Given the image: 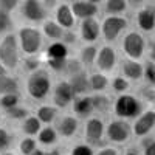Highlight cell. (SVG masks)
<instances>
[{
  "label": "cell",
  "instance_id": "cell-1",
  "mask_svg": "<svg viewBox=\"0 0 155 155\" xmlns=\"http://www.w3.org/2000/svg\"><path fill=\"white\" fill-rule=\"evenodd\" d=\"M51 88H53V81L47 68L41 67L33 73H28L25 79V92L33 101H45L51 95Z\"/></svg>",
  "mask_w": 155,
  "mask_h": 155
},
{
  "label": "cell",
  "instance_id": "cell-2",
  "mask_svg": "<svg viewBox=\"0 0 155 155\" xmlns=\"http://www.w3.org/2000/svg\"><path fill=\"white\" fill-rule=\"evenodd\" d=\"M17 42L20 53L25 56H37L44 47V34L36 27H22L17 31Z\"/></svg>",
  "mask_w": 155,
  "mask_h": 155
},
{
  "label": "cell",
  "instance_id": "cell-3",
  "mask_svg": "<svg viewBox=\"0 0 155 155\" xmlns=\"http://www.w3.org/2000/svg\"><path fill=\"white\" fill-rule=\"evenodd\" d=\"M0 61L9 73L19 68L22 62V53L19 48L17 36L14 33H8L3 37H0Z\"/></svg>",
  "mask_w": 155,
  "mask_h": 155
},
{
  "label": "cell",
  "instance_id": "cell-4",
  "mask_svg": "<svg viewBox=\"0 0 155 155\" xmlns=\"http://www.w3.org/2000/svg\"><path fill=\"white\" fill-rule=\"evenodd\" d=\"M143 112V102L132 95H120L113 102V113L121 120L137 118Z\"/></svg>",
  "mask_w": 155,
  "mask_h": 155
},
{
  "label": "cell",
  "instance_id": "cell-5",
  "mask_svg": "<svg viewBox=\"0 0 155 155\" xmlns=\"http://www.w3.org/2000/svg\"><path fill=\"white\" fill-rule=\"evenodd\" d=\"M123 50L129 59L138 61L144 56L146 51V41L144 37L137 31H130L123 37Z\"/></svg>",
  "mask_w": 155,
  "mask_h": 155
},
{
  "label": "cell",
  "instance_id": "cell-6",
  "mask_svg": "<svg viewBox=\"0 0 155 155\" xmlns=\"http://www.w3.org/2000/svg\"><path fill=\"white\" fill-rule=\"evenodd\" d=\"M132 135V127L126 120H113L106 126V138L110 143L115 144H123L130 138Z\"/></svg>",
  "mask_w": 155,
  "mask_h": 155
},
{
  "label": "cell",
  "instance_id": "cell-7",
  "mask_svg": "<svg viewBox=\"0 0 155 155\" xmlns=\"http://www.w3.org/2000/svg\"><path fill=\"white\" fill-rule=\"evenodd\" d=\"M74 92L70 85V82L67 79H61L59 82H56L51 88V99H53V106H56L58 109H65L68 106H71V102L74 99Z\"/></svg>",
  "mask_w": 155,
  "mask_h": 155
},
{
  "label": "cell",
  "instance_id": "cell-8",
  "mask_svg": "<svg viewBox=\"0 0 155 155\" xmlns=\"http://www.w3.org/2000/svg\"><path fill=\"white\" fill-rule=\"evenodd\" d=\"M127 20L123 16H107L101 23V34L106 42H113L126 30Z\"/></svg>",
  "mask_w": 155,
  "mask_h": 155
},
{
  "label": "cell",
  "instance_id": "cell-9",
  "mask_svg": "<svg viewBox=\"0 0 155 155\" xmlns=\"http://www.w3.org/2000/svg\"><path fill=\"white\" fill-rule=\"evenodd\" d=\"M20 14L31 23H42L48 16V11L42 0H23L20 5Z\"/></svg>",
  "mask_w": 155,
  "mask_h": 155
},
{
  "label": "cell",
  "instance_id": "cell-10",
  "mask_svg": "<svg viewBox=\"0 0 155 155\" xmlns=\"http://www.w3.org/2000/svg\"><path fill=\"white\" fill-rule=\"evenodd\" d=\"M84 137H85V143L93 146L102 141V138L106 137V124L101 118L96 116H90L85 121L84 126Z\"/></svg>",
  "mask_w": 155,
  "mask_h": 155
},
{
  "label": "cell",
  "instance_id": "cell-11",
  "mask_svg": "<svg viewBox=\"0 0 155 155\" xmlns=\"http://www.w3.org/2000/svg\"><path fill=\"white\" fill-rule=\"evenodd\" d=\"M54 129L61 138H65V140L73 138L79 130V120H78V116L71 113L61 115L54 121Z\"/></svg>",
  "mask_w": 155,
  "mask_h": 155
},
{
  "label": "cell",
  "instance_id": "cell-12",
  "mask_svg": "<svg viewBox=\"0 0 155 155\" xmlns=\"http://www.w3.org/2000/svg\"><path fill=\"white\" fill-rule=\"evenodd\" d=\"M116 65V51L110 45H104L98 48V54L95 61V67L101 73H109Z\"/></svg>",
  "mask_w": 155,
  "mask_h": 155
},
{
  "label": "cell",
  "instance_id": "cell-13",
  "mask_svg": "<svg viewBox=\"0 0 155 155\" xmlns=\"http://www.w3.org/2000/svg\"><path fill=\"white\" fill-rule=\"evenodd\" d=\"M153 127H155V110H146L137 116L134 127H132V134L138 138H143Z\"/></svg>",
  "mask_w": 155,
  "mask_h": 155
},
{
  "label": "cell",
  "instance_id": "cell-14",
  "mask_svg": "<svg viewBox=\"0 0 155 155\" xmlns=\"http://www.w3.org/2000/svg\"><path fill=\"white\" fill-rule=\"evenodd\" d=\"M99 36H101V25H99V22L95 17L81 20V25H79V37L82 39L85 44L96 42Z\"/></svg>",
  "mask_w": 155,
  "mask_h": 155
},
{
  "label": "cell",
  "instance_id": "cell-15",
  "mask_svg": "<svg viewBox=\"0 0 155 155\" xmlns=\"http://www.w3.org/2000/svg\"><path fill=\"white\" fill-rule=\"evenodd\" d=\"M71 109H73V115L78 116V118H90L92 113L95 112L92 95L74 96V99L71 102Z\"/></svg>",
  "mask_w": 155,
  "mask_h": 155
},
{
  "label": "cell",
  "instance_id": "cell-16",
  "mask_svg": "<svg viewBox=\"0 0 155 155\" xmlns=\"http://www.w3.org/2000/svg\"><path fill=\"white\" fill-rule=\"evenodd\" d=\"M71 11H73V16L76 19H92L96 17L98 14V5L88 2V0H78V2H71Z\"/></svg>",
  "mask_w": 155,
  "mask_h": 155
},
{
  "label": "cell",
  "instance_id": "cell-17",
  "mask_svg": "<svg viewBox=\"0 0 155 155\" xmlns=\"http://www.w3.org/2000/svg\"><path fill=\"white\" fill-rule=\"evenodd\" d=\"M67 81L70 82L71 88L76 96L79 95H88L90 93V85H88V74L87 70H81L71 76L67 78Z\"/></svg>",
  "mask_w": 155,
  "mask_h": 155
},
{
  "label": "cell",
  "instance_id": "cell-18",
  "mask_svg": "<svg viewBox=\"0 0 155 155\" xmlns=\"http://www.w3.org/2000/svg\"><path fill=\"white\" fill-rule=\"evenodd\" d=\"M121 70H123V76L127 81H140L144 76V65H141L138 61L129 59V58L123 61Z\"/></svg>",
  "mask_w": 155,
  "mask_h": 155
},
{
  "label": "cell",
  "instance_id": "cell-19",
  "mask_svg": "<svg viewBox=\"0 0 155 155\" xmlns=\"http://www.w3.org/2000/svg\"><path fill=\"white\" fill-rule=\"evenodd\" d=\"M54 17H56V22L64 30H71L74 27V23H76V17L73 16L71 6L67 5V3H61V5L56 6Z\"/></svg>",
  "mask_w": 155,
  "mask_h": 155
},
{
  "label": "cell",
  "instance_id": "cell-20",
  "mask_svg": "<svg viewBox=\"0 0 155 155\" xmlns=\"http://www.w3.org/2000/svg\"><path fill=\"white\" fill-rule=\"evenodd\" d=\"M138 28L143 31H153L155 30V6H144L137 14Z\"/></svg>",
  "mask_w": 155,
  "mask_h": 155
},
{
  "label": "cell",
  "instance_id": "cell-21",
  "mask_svg": "<svg viewBox=\"0 0 155 155\" xmlns=\"http://www.w3.org/2000/svg\"><path fill=\"white\" fill-rule=\"evenodd\" d=\"M34 115L37 116V120L41 121L44 126H50V124H53L58 120L59 109L56 106H53V104H42V106H39L36 109Z\"/></svg>",
  "mask_w": 155,
  "mask_h": 155
},
{
  "label": "cell",
  "instance_id": "cell-22",
  "mask_svg": "<svg viewBox=\"0 0 155 155\" xmlns=\"http://www.w3.org/2000/svg\"><path fill=\"white\" fill-rule=\"evenodd\" d=\"M36 140H37V143L41 144L42 147H51V146H54L58 143L59 135L56 132L54 126L50 124V126H42V129L36 135Z\"/></svg>",
  "mask_w": 155,
  "mask_h": 155
},
{
  "label": "cell",
  "instance_id": "cell-23",
  "mask_svg": "<svg viewBox=\"0 0 155 155\" xmlns=\"http://www.w3.org/2000/svg\"><path fill=\"white\" fill-rule=\"evenodd\" d=\"M42 34L44 37L50 39L53 42H58L62 39V34H64V28L56 22V20H50V19H45L42 22Z\"/></svg>",
  "mask_w": 155,
  "mask_h": 155
},
{
  "label": "cell",
  "instance_id": "cell-24",
  "mask_svg": "<svg viewBox=\"0 0 155 155\" xmlns=\"http://www.w3.org/2000/svg\"><path fill=\"white\" fill-rule=\"evenodd\" d=\"M96 54H98V48L92 44L88 45H84L81 50H79V56H78V59H79V62L82 64V67L85 70L95 67V61H96Z\"/></svg>",
  "mask_w": 155,
  "mask_h": 155
},
{
  "label": "cell",
  "instance_id": "cell-25",
  "mask_svg": "<svg viewBox=\"0 0 155 155\" xmlns=\"http://www.w3.org/2000/svg\"><path fill=\"white\" fill-rule=\"evenodd\" d=\"M42 126L44 124L37 120V116L34 113H31V115H28L27 118L20 123V130H22V134L25 137H34L36 138V135L42 129Z\"/></svg>",
  "mask_w": 155,
  "mask_h": 155
},
{
  "label": "cell",
  "instance_id": "cell-26",
  "mask_svg": "<svg viewBox=\"0 0 155 155\" xmlns=\"http://www.w3.org/2000/svg\"><path fill=\"white\" fill-rule=\"evenodd\" d=\"M9 93H20V82L17 78L8 74L0 76V96Z\"/></svg>",
  "mask_w": 155,
  "mask_h": 155
},
{
  "label": "cell",
  "instance_id": "cell-27",
  "mask_svg": "<svg viewBox=\"0 0 155 155\" xmlns=\"http://www.w3.org/2000/svg\"><path fill=\"white\" fill-rule=\"evenodd\" d=\"M88 85H90V92L102 93L109 87V78L106 76V73L95 71L92 74H88Z\"/></svg>",
  "mask_w": 155,
  "mask_h": 155
},
{
  "label": "cell",
  "instance_id": "cell-28",
  "mask_svg": "<svg viewBox=\"0 0 155 155\" xmlns=\"http://www.w3.org/2000/svg\"><path fill=\"white\" fill-rule=\"evenodd\" d=\"M47 59H67L68 58V47L61 41L50 44L45 50Z\"/></svg>",
  "mask_w": 155,
  "mask_h": 155
},
{
  "label": "cell",
  "instance_id": "cell-29",
  "mask_svg": "<svg viewBox=\"0 0 155 155\" xmlns=\"http://www.w3.org/2000/svg\"><path fill=\"white\" fill-rule=\"evenodd\" d=\"M3 115L6 116V120L20 124V123H22L25 118H27L28 115H31V113H30V110H28L27 107H23V106H16V107H12V109L3 112Z\"/></svg>",
  "mask_w": 155,
  "mask_h": 155
},
{
  "label": "cell",
  "instance_id": "cell-30",
  "mask_svg": "<svg viewBox=\"0 0 155 155\" xmlns=\"http://www.w3.org/2000/svg\"><path fill=\"white\" fill-rule=\"evenodd\" d=\"M22 95L20 93H9L0 96V112H6L16 106H20Z\"/></svg>",
  "mask_w": 155,
  "mask_h": 155
},
{
  "label": "cell",
  "instance_id": "cell-31",
  "mask_svg": "<svg viewBox=\"0 0 155 155\" xmlns=\"http://www.w3.org/2000/svg\"><path fill=\"white\" fill-rule=\"evenodd\" d=\"M106 12L109 16H121L127 9L126 0H106Z\"/></svg>",
  "mask_w": 155,
  "mask_h": 155
},
{
  "label": "cell",
  "instance_id": "cell-32",
  "mask_svg": "<svg viewBox=\"0 0 155 155\" xmlns=\"http://www.w3.org/2000/svg\"><path fill=\"white\" fill-rule=\"evenodd\" d=\"M37 146H39V143H37V140L34 137H23L19 141L17 149H19L20 155H31Z\"/></svg>",
  "mask_w": 155,
  "mask_h": 155
},
{
  "label": "cell",
  "instance_id": "cell-33",
  "mask_svg": "<svg viewBox=\"0 0 155 155\" xmlns=\"http://www.w3.org/2000/svg\"><path fill=\"white\" fill-rule=\"evenodd\" d=\"M12 141H14V137H12L11 130L5 126H0V153L9 150L12 146Z\"/></svg>",
  "mask_w": 155,
  "mask_h": 155
},
{
  "label": "cell",
  "instance_id": "cell-34",
  "mask_svg": "<svg viewBox=\"0 0 155 155\" xmlns=\"http://www.w3.org/2000/svg\"><path fill=\"white\" fill-rule=\"evenodd\" d=\"M92 99H93V109L95 112H99V113H106L110 107V101L107 96H104L102 93H95L92 95Z\"/></svg>",
  "mask_w": 155,
  "mask_h": 155
},
{
  "label": "cell",
  "instance_id": "cell-35",
  "mask_svg": "<svg viewBox=\"0 0 155 155\" xmlns=\"http://www.w3.org/2000/svg\"><path fill=\"white\" fill-rule=\"evenodd\" d=\"M20 65L23 67V70L27 71V73H33L37 68L42 67L41 65V59H39L37 56H25V58H22Z\"/></svg>",
  "mask_w": 155,
  "mask_h": 155
},
{
  "label": "cell",
  "instance_id": "cell-36",
  "mask_svg": "<svg viewBox=\"0 0 155 155\" xmlns=\"http://www.w3.org/2000/svg\"><path fill=\"white\" fill-rule=\"evenodd\" d=\"M12 30V19H11V14L6 11H2L0 9V37H3L5 34L11 33Z\"/></svg>",
  "mask_w": 155,
  "mask_h": 155
},
{
  "label": "cell",
  "instance_id": "cell-37",
  "mask_svg": "<svg viewBox=\"0 0 155 155\" xmlns=\"http://www.w3.org/2000/svg\"><path fill=\"white\" fill-rule=\"evenodd\" d=\"M110 85H112V90L116 93H124L129 90V87H130V84H129V81L126 79L124 76H115L113 79L110 81Z\"/></svg>",
  "mask_w": 155,
  "mask_h": 155
},
{
  "label": "cell",
  "instance_id": "cell-38",
  "mask_svg": "<svg viewBox=\"0 0 155 155\" xmlns=\"http://www.w3.org/2000/svg\"><path fill=\"white\" fill-rule=\"evenodd\" d=\"M81 70H85L84 67H82V64L79 62V59L78 58H68L67 59V65H65V70H64V74H65L67 78L68 76H71V74H74V73H78V71H81Z\"/></svg>",
  "mask_w": 155,
  "mask_h": 155
},
{
  "label": "cell",
  "instance_id": "cell-39",
  "mask_svg": "<svg viewBox=\"0 0 155 155\" xmlns=\"http://www.w3.org/2000/svg\"><path fill=\"white\" fill-rule=\"evenodd\" d=\"M68 59V58H67ZM67 59H45V64H47V70L50 71H56V73H64L65 70V65H67Z\"/></svg>",
  "mask_w": 155,
  "mask_h": 155
},
{
  "label": "cell",
  "instance_id": "cell-40",
  "mask_svg": "<svg viewBox=\"0 0 155 155\" xmlns=\"http://www.w3.org/2000/svg\"><path fill=\"white\" fill-rule=\"evenodd\" d=\"M70 155H95V150L87 143H78L70 150Z\"/></svg>",
  "mask_w": 155,
  "mask_h": 155
},
{
  "label": "cell",
  "instance_id": "cell-41",
  "mask_svg": "<svg viewBox=\"0 0 155 155\" xmlns=\"http://www.w3.org/2000/svg\"><path fill=\"white\" fill-rule=\"evenodd\" d=\"M144 79H146V82L149 84V85H152V87H155V64L153 62H147L146 64V67H144Z\"/></svg>",
  "mask_w": 155,
  "mask_h": 155
},
{
  "label": "cell",
  "instance_id": "cell-42",
  "mask_svg": "<svg viewBox=\"0 0 155 155\" xmlns=\"http://www.w3.org/2000/svg\"><path fill=\"white\" fill-rule=\"evenodd\" d=\"M19 3H20V0H0V9L11 14L14 9H17Z\"/></svg>",
  "mask_w": 155,
  "mask_h": 155
},
{
  "label": "cell",
  "instance_id": "cell-43",
  "mask_svg": "<svg viewBox=\"0 0 155 155\" xmlns=\"http://www.w3.org/2000/svg\"><path fill=\"white\" fill-rule=\"evenodd\" d=\"M140 96L149 102H155V87H152V85L143 87L140 90Z\"/></svg>",
  "mask_w": 155,
  "mask_h": 155
},
{
  "label": "cell",
  "instance_id": "cell-44",
  "mask_svg": "<svg viewBox=\"0 0 155 155\" xmlns=\"http://www.w3.org/2000/svg\"><path fill=\"white\" fill-rule=\"evenodd\" d=\"M76 41H78V36L74 34V31H71V30H64V34H62V39H61L62 44H65L67 47H70V45L76 44Z\"/></svg>",
  "mask_w": 155,
  "mask_h": 155
},
{
  "label": "cell",
  "instance_id": "cell-45",
  "mask_svg": "<svg viewBox=\"0 0 155 155\" xmlns=\"http://www.w3.org/2000/svg\"><path fill=\"white\" fill-rule=\"evenodd\" d=\"M143 155H155V141L149 140L147 143L144 141L143 144Z\"/></svg>",
  "mask_w": 155,
  "mask_h": 155
},
{
  "label": "cell",
  "instance_id": "cell-46",
  "mask_svg": "<svg viewBox=\"0 0 155 155\" xmlns=\"http://www.w3.org/2000/svg\"><path fill=\"white\" fill-rule=\"evenodd\" d=\"M95 155H118V150H116L115 147L106 146V147H101L99 150H96Z\"/></svg>",
  "mask_w": 155,
  "mask_h": 155
},
{
  "label": "cell",
  "instance_id": "cell-47",
  "mask_svg": "<svg viewBox=\"0 0 155 155\" xmlns=\"http://www.w3.org/2000/svg\"><path fill=\"white\" fill-rule=\"evenodd\" d=\"M149 61L155 64V41L149 44Z\"/></svg>",
  "mask_w": 155,
  "mask_h": 155
},
{
  "label": "cell",
  "instance_id": "cell-48",
  "mask_svg": "<svg viewBox=\"0 0 155 155\" xmlns=\"http://www.w3.org/2000/svg\"><path fill=\"white\" fill-rule=\"evenodd\" d=\"M42 3H44V6L48 11V9H53V8L58 6V0H42Z\"/></svg>",
  "mask_w": 155,
  "mask_h": 155
},
{
  "label": "cell",
  "instance_id": "cell-49",
  "mask_svg": "<svg viewBox=\"0 0 155 155\" xmlns=\"http://www.w3.org/2000/svg\"><path fill=\"white\" fill-rule=\"evenodd\" d=\"M31 155H47V150H45L44 147H39V146H37Z\"/></svg>",
  "mask_w": 155,
  "mask_h": 155
},
{
  "label": "cell",
  "instance_id": "cell-50",
  "mask_svg": "<svg viewBox=\"0 0 155 155\" xmlns=\"http://www.w3.org/2000/svg\"><path fill=\"white\" fill-rule=\"evenodd\" d=\"M47 155H62V152H61L58 147H53V149L47 150Z\"/></svg>",
  "mask_w": 155,
  "mask_h": 155
},
{
  "label": "cell",
  "instance_id": "cell-51",
  "mask_svg": "<svg viewBox=\"0 0 155 155\" xmlns=\"http://www.w3.org/2000/svg\"><path fill=\"white\" fill-rule=\"evenodd\" d=\"M9 71H8V68L2 64V61H0V76H3V74H8Z\"/></svg>",
  "mask_w": 155,
  "mask_h": 155
},
{
  "label": "cell",
  "instance_id": "cell-52",
  "mask_svg": "<svg viewBox=\"0 0 155 155\" xmlns=\"http://www.w3.org/2000/svg\"><path fill=\"white\" fill-rule=\"evenodd\" d=\"M0 155H16V153L12 152L11 149H9V150H5V152H2V153H0Z\"/></svg>",
  "mask_w": 155,
  "mask_h": 155
},
{
  "label": "cell",
  "instance_id": "cell-53",
  "mask_svg": "<svg viewBox=\"0 0 155 155\" xmlns=\"http://www.w3.org/2000/svg\"><path fill=\"white\" fill-rule=\"evenodd\" d=\"M126 155H138V153H137V152H135V150H129V152H127V153H126Z\"/></svg>",
  "mask_w": 155,
  "mask_h": 155
},
{
  "label": "cell",
  "instance_id": "cell-54",
  "mask_svg": "<svg viewBox=\"0 0 155 155\" xmlns=\"http://www.w3.org/2000/svg\"><path fill=\"white\" fill-rule=\"evenodd\" d=\"M88 2H92V3H95V5H98V3H101V0H88Z\"/></svg>",
  "mask_w": 155,
  "mask_h": 155
},
{
  "label": "cell",
  "instance_id": "cell-55",
  "mask_svg": "<svg viewBox=\"0 0 155 155\" xmlns=\"http://www.w3.org/2000/svg\"><path fill=\"white\" fill-rule=\"evenodd\" d=\"M134 2H137V3H140V2H144V0H134Z\"/></svg>",
  "mask_w": 155,
  "mask_h": 155
},
{
  "label": "cell",
  "instance_id": "cell-56",
  "mask_svg": "<svg viewBox=\"0 0 155 155\" xmlns=\"http://www.w3.org/2000/svg\"><path fill=\"white\" fill-rule=\"evenodd\" d=\"M71 2H78V0H71Z\"/></svg>",
  "mask_w": 155,
  "mask_h": 155
}]
</instances>
